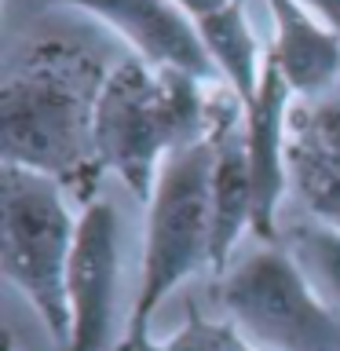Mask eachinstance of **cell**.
Listing matches in <instances>:
<instances>
[{"label": "cell", "instance_id": "6da1fadb", "mask_svg": "<svg viewBox=\"0 0 340 351\" xmlns=\"http://www.w3.org/2000/svg\"><path fill=\"white\" fill-rule=\"evenodd\" d=\"M110 73L77 40H37L0 88L4 165L59 180L81 205L95 202L103 161L95 154V99Z\"/></svg>", "mask_w": 340, "mask_h": 351}, {"label": "cell", "instance_id": "7a4b0ae2", "mask_svg": "<svg viewBox=\"0 0 340 351\" xmlns=\"http://www.w3.org/2000/svg\"><path fill=\"white\" fill-rule=\"evenodd\" d=\"M245 103L223 81H202L180 70H154L139 59H117L95 99V154L136 197L147 202L165 158L180 147L212 139Z\"/></svg>", "mask_w": 340, "mask_h": 351}, {"label": "cell", "instance_id": "3957f363", "mask_svg": "<svg viewBox=\"0 0 340 351\" xmlns=\"http://www.w3.org/2000/svg\"><path fill=\"white\" fill-rule=\"evenodd\" d=\"M205 267H212V139L172 150L158 172L147 197L139 289L117 351L147 344V326L165 296Z\"/></svg>", "mask_w": 340, "mask_h": 351}, {"label": "cell", "instance_id": "277c9868", "mask_svg": "<svg viewBox=\"0 0 340 351\" xmlns=\"http://www.w3.org/2000/svg\"><path fill=\"white\" fill-rule=\"evenodd\" d=\"M77 219L70 191L44 172L4 165L0 169V271L48 329L51 344L70 340V304H66V271H70Z\"/></svg>", "mask_w": 340, "mask_h": 351}, {"label": "cell", "instance_id": "5b68a950", "mask_svg": "<svg viewBox=\"0 0 340 351\" xmlns=\"http://www.w3.org/2000/svg\"><path fill=\"white\" fill-rule=\"evenodd\" d=\"M219 304L260 351H340V318L278 241L223 271Z\"/></svg>", "mask_w": 340, "mask_h": 351}, {"label": "cell", "instance_id": "8992f818", "mask_svg": "<svg viewBox=\"0 0 340 351\" xmlns=\"http://www.w3.org/2000/svg\"><path fill=\"white\" fill-rule=\"evenodd\" d=\"M121 223L110 202H88L77 219V241L66 271L70 340L62 351H106L114 337V296L121 274Z\"/></svg>", "mask_w": 340, "mask_h": 351}, {"label": "cell", "instance_id": "52a82bcc", "mask_svg": "<svg viewBox=\"0 0 340 351\" xmlns=\"http://www.w3.org/2000/svg\"><path fill=\"white\" fill-rule=\"evenodd\" d=\"M293 88L285 84L278 66H263L256 95L245 103V154H249V172H252V234L260 241L274 245L282 234V202L289 194V139H293Z\"/></svg>", "mask_w": 340, "mask_h": 351}, {"label": "cell", "instance_id": "ba28073f", "mask_svg": "<svg viewBox=\"0 0 340 351\" xmlns=\"http://www.w3.org/2000/svg\"><path fill=\"white\" fill-rule=\"evenodd\" d=\"M48 4L88 11L154 70H180L202 81H219L194 22L172 0H48Z\"/></svg>", "mask_w": 340, "mask_h": 351}, {"label": "cell", "instance_id": "9c48e42d", "mask_svg": "<svg viewBox=\"0 0 340 351\" xmlns=\"http://www.w3.org/2000/svg\"><path fill=\"white\" fill-rule=\"evenodd\" d=\"M271 19L267 55L293 95L318 99L340 81V37L300 0H263Z\"/></svg>", "mask_w": 340, "mask_h": 351}, {"label": "cell", "instance_id": "30bf717a", "mask_svg": "<svg viewBox=\"0 0 340 351\" xmlns=\"http://www.w3.org/2000/svg\"><path fill=\"white\" fill-rule=\"evenodd\" d=\"M245 114L223 121L212 132V271L223 274L230 267L238 241L252 230V172L245 154Z\"/></svg>", "mask_w": 340, "mask_h": 351}, {"label": "cell", "instance_id": "8fae6325", "mask_svg": "<svg viewBox=\"0 0 340 351\" xmlns=\"http://www.w3.org/2000/svg\"><path fill=\"white\" fill-rule=\"evenodd\" d=\"M197 37H202L208 59H212L219 81L234 92L241 103H249L260 88L263 66H267V44L252 29L249 19V0H234V4L212 11V15L194 22Z\"/></svg>", "mask_w": 340, "mask_h": 351}, {"label": "cell", "instance_id": "7c38bea8", "mask_svg": "<svg viewBox=\"0 0 340 351\" xmlns=\"http://www.w3.org/2000/svg\"><path fill=\"white\" fill-rule=\"evenodd\" d=\"M289 180L296 197L307 205V216L340 227V154L296 128V121L289 139Z\"/></svg>", "mask_w": 340, "mask_h": 351}, {"label": "cell", "instance_id": "4fadbf2b", "mask_svg": "<svg viewBox=\"0 0 340 351\" xmlns=\"http://www.w3.org/2000/svg\"><path fill=\"white\" fill-rule=\"evenodd\" d=\"M278 245L296 260V267L307 274L315 293L340 318V227L304 216L282 227Z\"/></svg>", "mask_w": 340, "mask_h": 351}, {"label": "cell", "instance_id": "5bb4252c", "mask_svg": "<svg viewBox=\"0 0 340 351\" xmlns=\"http://www.w3.org/2000/svg\"><path fill=\"white\" fill-rule=\"evenodd\" d=\"M300 4L311 11L318 22H326V26L340 37V0H300Z\"/></svg>", "mask_w": 340, "mask_h": 351}, {"label": "cell", "instance_id": "9a60e30c", "mask_svg": "<svg viewBox=\"0 0 340 351\" xmlns=\"http://www.w3.org/2000/svg\"><path fill=\"white\" fill-rule=\"evenodd\" d=\"M172 4L180 8L191 22H197V19H205V15H212V11H219V8L234 4V0H172Z\"/></svg>", "mask_w": 340, "mask_h": 351}, {"label": "cell", "instance_id": "2e32d148", "mask_svg": "<svg viewBox=\"0 0 340 351\" xmlns=\"http://www.w3.org/2000/svg\"><path fill=\"white\" fill-rule=\"evenodd\" d=\"M132 351H150V340H147V344H139V348H132Z\"/></svg>", "mask_w": 340, "mask_h": 351}]
</instances>
